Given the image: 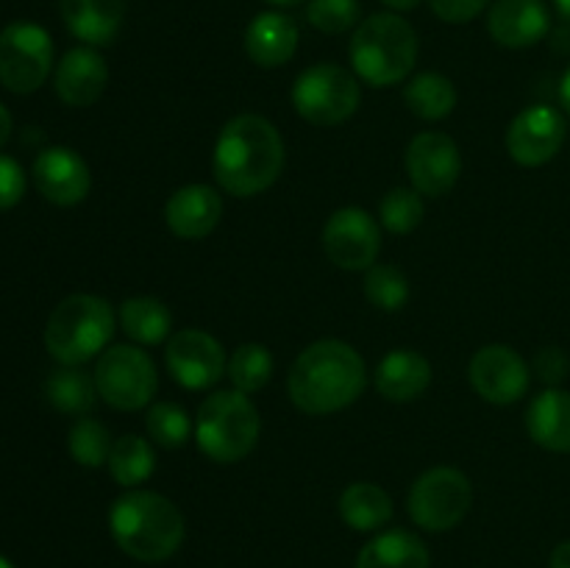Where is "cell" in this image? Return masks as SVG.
Masks as SVG:
<instances>
[{
  "mask_svg": "<svg viewBox=\"0 0 570 568\" xmlns=\"http://www.w3.org/2000/svg\"><path fill=\"white\" fill-rule=\"evenodd\" d=\"M549 568H570V540H562V543L551 551Z\"/></svg>",
  "mask_w": 570,
  "mask_h": 568,
  "instance_id": "obj_39",
  "label": "cell"
},
{
  "mask_svg": "<svg viewBox=\"0 0 570 568\" xmlns=\"http://www.w3.org/2000/svg\"><path fill=\"white\" fill-rule=\"evenodd\" d=\"M351 67L360 81L384 89L404 81L417 61V33L399 11H382L354 28Z\"/></svg>",
  "mask_w": 570,
  "mask_h": 568,
  "instance_id": "obj_4",
  "label": "cell"
},
{
  "mask_svg": "<svg viewBox=\"0 0 570 568\" xmlns=\"http://www.w3.org/2000/svg\"><path fill=\"white\" fill-rule=\"evenodd\" d=\"M551 28L549 6L543 0H499L490 6L488 31L501 48H532Z\"/></svg>",
  "mask_w": 570,
  "mask_h": 568,
  "instance_id": "obj_17",
  "label": "cell"
},
{
  "mask_svg": "<svg viewBox=\"0 0 570 568\" xmlns=\"http://www.w3.org/2000/svg\"><path fill=\"white\" fill-rule=\"evenodd\" d=\"M360 0H309L306 20L321 33H345L360 26Z\"/></svg>",
  "mask_w": 570,
  "mask_h": 568,
  "instance_id": "obj_35",
  "label": "cell"
},
{
  "mask_svg": "<svg viewBox=\"0 0 570 568\" xmlns=\"http://www.w3.org/2000/svg\"><path fill=\"white\" fill-rule=\"evenodd\" d=\"M145 429H148V438L161 449H181L193 438V421H189L187 410L173 401L150 404L148 415H145Z\"/></svg>",
  "mask_w": 570,
  "mask_h": 568,
  "instance_id": "obj_31",
  "label": "cell"
},
{
  "mask_svg": "<svg viewBox=\"0 0 570 568\" xmlns=\"http://www.w3.org/2000/svg\"><path fill=\"white\" fill-rule=\"evenodd\" d=\"M468 376H471L473 390L484 401L499 407L521 401L527 395L529 382H532L527 360L515 349L501 343L479 349L468 365Z\"/></svg>",
  "mask_w": 570,
  "mask_h": 568,
  "instance_id": "obj_14",
  "label": "cell"
},
{
  "mask_svg": "<svg viewBox=\"0 0 570 568\" xmlns=\"http://www.w3.org/2000/svg\"><path fill=\"white\" fill-rule=\"evenodd\" d=\"M165 362L170 376L187 390L215 388L226 373V351L220 340L204 329H181L167 340Z\"/></svg>",
  "mask_w": 570,
  "mask_h": 568,
  "instance_id": "obj_13",
  "label": "cell"
},
{
  "mask_svg": "<svg viewBox=\"0 0 570 568\" xmlns=\"http://www.w3.org/2000/svg\"><path fill=\"white\" fill-rule=\"evenodd\" d=\"M115 334V312L100 295H67L48 317L45 349L61 365H83L104 354Z\"/></svg>",
  "mask_w": 570,
  "mask_h": 568,
  "instance_id": "obj_5",
  "label": "cell"
},
{
  "mask_svg": "<svg viewBox=\"0 0 570 568\" xmlns=\"http://www.w3.org/2000/svg\"><path fill=\"white\" fill-rule=\"evenodd\" d=\"M298 26L293 17L282 14V11H262L245 28V53L256 67L265 70H276V67L287 65L298 50Z\"/></svg>",
  "mask_w": 570,
  "mask_h": 568,
  "instance_id": "obj_20",
  "label": "cell"
},
{
  "mask_svg": "<svg viewBox=\"0 0 570 568\" xmlns=\"http://www.w3.org/2000/svg\"><path fill=\"white\" fill-rule=\"evenodd\" d=\"M356 568H429V549L410 529H387L362 546Z\"/></svg>",
  "mask_w": 570,
  "mask_h": 568,
  "instance_id": "obj_24",
  "label": "cell"
},
{
  "mask_svg": "<svg viewBox=\"0 0 570 568\" xmlns=\"http://www.w3.org/2000/svg\"><path fill=\"white\" fill-rule=\"evenodd\" d=\"M53 70V39L37 22H11L0 31V84L14 95H31Z\"/></svg>",
  "mask_w": 570,
  "mask_h": 568,
  "instance_id": "obj_10",
  "label": "cell"
},
{
  "mask_svg": "<svg viewBox=\"0 0 570 568\" xmlns=\"http://www.w3.org/2000/svg\"><path fill=\"white\" fill-rule=\"evenodd\" d=\"M323 251L343 271H367L382 251L379 223L360 206L337 209L323 226Z\"/></svg>",
  "mask_w": 570,
  "mask_h": 568,
  "instance_id": "obj_11",
  "label": "cell"
},
{
  "mask_svg": "<svg viewBox=\"0 0 570 568\" xmlns=\"http://www.w3.org/2000/svg\"><path fill=\"white\" fill-rule=\"evenodd\" d=\"M109 473L120 488L134 490L137 484L148 482L156 471V454L150 440L139 438V434H122L115 440L109 454Z\"/></svg>",
  "mask_w": 570,
  "mask_h": 568,
  "instance_id": "obj_28",
  "label": "cell"
},
{
  "mask_svg": "<svg viewBox=\"0 0 570 568\" xmlns=\"http://www.w3.org/2000/svg\"><path fill=\"white\" fill-rule=\"evenodd\" d=\"M406 173L412 189L426 198H443L456 187L462 173V154L443 131H421L406 148Z\"/></svg>",
  "mask_w": 570,
  "mask_h": 568,
  "instance_id": "obj_12",
  "label": "cell"
},
{
  "mask_svg": "<svg viewBox=\"0 0 570 568\" xmlns=\"http://www.w3.org/2000/svg\"><path fill=\"white\" fill-rule=\"evenodd\" d=\"M11 128H14V120H11V111L6 109L3 104H0V148H3V145L9 143Z\"/></svg>",
  "mask_w": 570,
  "mask_h": 568,
  "instance_id": "obj_40",
  "label": "cell"
},
{
  "mask_svg": "<svg viewBox=\"0 0 570 568\" xmlns=\"http://www.w3.org/2000/svg\"><path fill=\"white\" fill-rule=\"evenodd\" d=\"M367 388L365 360L343 340H317L293 362L287 390L306 415H332L354 404Z\"/></svg>",
  "mask_w": 570,
  "mask_h": 568,
  "instance_id": "obj_2",
  "label": "cell"
},
{
  "mask_svg": "<svg viewBox=\"0 0 570 568\" xmlns=\"http://www.w3.org/2000/svg\"><path fill=\"white\" fill-rule=\"evenodd\" d=\"M384 6H390L393 11H412L421 6V0H382Z\"/></svg>",
  "mask_w": 570,
  "mask_h": 568,
  "instance_id": "obj_42",
  "label": "cell"
},
{
  "mask_svg": "<svg viewBox=\"0 0 570 568\" xmlns=\"http://www.w3.org/2000/svg\"><path fill=\"white\" fill-rule=\"evenodd\" d=\"M109 529L115 543L139 562H165L181 549L184 516L167 496L128 490L111 505Z\"/></svg>",
  "mask_w": 570,
  "mask_h": 568,
  "instance_id": "obj_3",
  "label": "cell"
},
{
  "mask_svg": "<svg viewBox=\"0 0 570 568\" xmlns=\"http://www.w3.org/2000/svg\"><path fill=\"white\" fill-rule=\"evenodd\" d=\"M0 568H14V566H11V562L6 560V557H0Z\"/></svg>",
  "mask_w": 570,
  "mask_h": 568,
  "instance_id": "obj_45",
  "label": "cell"
},
{
  "mask_svg": "<svg viewBox=\"0 0 570 568\" xmlns=\"http://www.w3.org/2000/svg\"><path fill=\"white\" fill-rule=\"evenodd\" d=\"M106 84H109V67L104 56L89 45L67 50L56 65L53 87L67 106H76V109L92 106L104 95Z\"/></svg>",
  "mask_w": 570,
  "mask_h": 568,
  "instance_id": "obj_18",
  "label": "cell"
},
{
  "mask_svg": "<svg viewBox=\"0 0 570 568\" xmlns=\"http://www.w3.org/2000/svg\"><path fill=\"white\" fill-rule=\"evenodd\" d=\"M432 384V365L412 349H395L376 365V390L387 401H415Z\"/></svg>",
  "mask_w": 570,
  "mask_h": 568,
  "instance_id": "obj_22",
  "label": "cell"
},
{
  "mask_svg": "<svg viewBox=\"0 0 570 568\" xmlns=\"http://www.w3.org/2000/svg\"><path fill=\"white\" fill-rule=\"evenodd\" d=\"M560 104L566 106V111L570 115V67L566 70V76L560 78Z\"/></svg>",
  "mask_w": 570,
  "mask_h": 568,
  "instance_id": "obj_41",
  "label": "cell"
},
{
  "mask_svg": "<svg viewBox=\"0 0 570 568\" xmlns=\"http://www.w3.org/2000/svg\"><path fill=\"white\" fill-rule=\"evenodd\" d=\"M223 217L220 193L209 184H187L176 189L165 206V221L176 237L204 239L217 228Z\"/></svg>",
  "mask_w": 570,
  "mask_h": 568,
  "instance_id": "obj_19",
  "label": "cell"
},
{
  "mask_svg": "<svg viewBox=\"0 0 570 568\" xmlns=\"http://www.w3.org/2000/svg\"><path fill=\"white\" fill-rule=\"evenodd\" d=\"M273 376V356L265 345L245 343L228 360V379L239 393H256Z\"/></svg>",
  "mask_w": 570,
  "mask_h": 568,
  "instance_id": "obj_30",
  "label": "cell"
},
{
  "mask_svg": "<svg viewBox=\"0 0 570 568\" xmlns=\"http://www.w3.org/2000/svg\"><path fill=\"white\" fill-rule=\"evenodd\" d=\"M120 326L134 343L156 345L170 337L173 315L159 298L150 295H137V298L122 301L120 306Z\"/></svg>",
  "mask_w": 570,
  "mask_h": 568,
  "instance_id": "obj_26",
  "label": "cell"
},
{
  "mask_svg": "<svg viewBox=\"0 0 570 568\" xmlns=\"http://www.w3.org/2000/svg\"><path fill=\"white\" fill-rule=\"evenodd\" d=\"M61 20L89 48L111 45L126 20V0H59Z\"/></svg>",
  "mask_w": 570,
  "mask_h": 568,
  "instance_id": "obj_21",
  "label": "cell"
},
{
  "mask_svg": "<svg viewBox=\"0 0 570 568\" xmlns=\"http://www.w3.org/2000/svg\"><path fill=\"white\" fill-rule=\"evenodd\" d=\"M379 221L390 234H412L423 221L421 193L410 187H393L379 204Z\"/></svg>",
  "mask_w": 570,
  "mask_h": 568,
  "instance_id": "obj_34",
  "label": "cell"
},
{
  "mask_svg": "<svg viewBox=\"0 0 570 568\" xmlns=\"http://www.w3.org/2000/svg\"><path fill=\"white\" fill-rule=\"evenodd\" d=\"M554 3H557V11H560L566 20H570V0H554Z\"/></svg>",
  "mask_w": 570,
  "mask_h": 568,
  "instance_id": "obj_43",
  "label": "cell"
},
{
  "mask_svg": "<svg viewBox=\"0 0 570 568\" xmlns=\"http://www.w3.org/2000/svg\"><path fill=\"white\" fill-rule=\"evenodd\" d=\"M340 516L356 532H376L393 518V499L373 482H354L340 496Z\"/></svg>",
  "mask_w": 570,
  "mask_h": 568,
  "instance_id": "obj_25",
  "label": "cell"
},
{
  "mask_svg": "<svg viewBox=\"0 0 570 568\" xmlns=\"http://www.w3.org/2000/svg\"><path fill=\"white\" fill-rule=\"evenodd\" d=\"M26 170L20 167V161L0 154V212L20 204L22 195H26Z\"/></svg>",
  "mask_w": 570,
  "mask_h": 568,
  "instance_id": "obj_36",
  "label": "cell"
},
{
  "mask_svg": "<svg viewBox=\"0 0 570 568\" xmlns=\"http://www.w3.org/2000/svg\"><path fill=\"white\" fill-rule=\"evenodd\" d=\"M67 445H70V454L78 466L100 468L109 462L115 440L109 438V429L100 421H95V418H78V421L72 423Z\"/></svg>",
  "mask_w": 570,
  "mask_h": 568,
  "instance_id": "obj_32",
  "label": "cell"
},
{
  "mask_svg": "<svg viewBox=\"0 0 570 568\" xmlns=\"http://www.w3.org/2000/svg\"><path fill=\"white\" fill-rule=\"evenodd\" d=\"M95 388L109 407L120 412L142 410L154 401L156 365L137 345H111L98 356L95 365Z\"/></svg>",
  "mask_w": 570,
  "mask_h": 568,
  "instance_id": "obj_9",
  "label": "cell"
},
{
  "mask_svg": "<svg viewBox=\"0 0 570 568\" xmlns=\"http://www.w3.org/2000/svg\"><path fill=\"white\" fill-rule=\"evenodd\" d=\"M262 421L259 410L248 393L239 390H217L206 395L198 407L195 440L209 460L232 466L248 457L259 440Z\"/></svg>",
  "mask_w": 570,
  "mask_h": 568,
  "instance_id": "obj_6",
  "label": "cell"
},
{
  "mask_svg": "<svg viewBox=\"0 0 570 568\" xmlns=\"http://www.w3.org/2000/svg\"><path fill=\"white\" fill-rule=\"evenodd\" d=\"M267 3H273V6H298V3H304V0H267Z\"/></svg>",
  "mask_w": 570,
  "mask_h": 568,
  "instance_id": "obj_44",
  "label": "cell"
},
{
  "mask_svg": "<svg viewBox=\"0 0 570 568\" xmlns=\"http://www.w3.org/2000/svg\"><path fill=\"white\" fill-rule=\"evenodd\" d=\"M527 432L540 449L570 454V393L546 388L527 410Z\"/></svg>",
  "mask_w": 570,
  "mask_h": 568,
  "instance_id": "obj_23",
  "label": "cell"
},
{
  "mask_svg": "<svg viewBox=\"0 0 570 568\" xmlns=\"http://www.w3.org/2000/svg\"><path fill=\"white\" fill-rule=\"evenodd\" d=\"M532 368H534V376H538L540 382L549 384V388H560L570 373V360L566 351L557 349V345H549V349L538 351Z\"/></svg>",
  "mask_w": 570,
  "mask_h": 568,
  "instance_id": "obj_37",
  "label": "cell"
},
{
  "mask_svg": "<svg viewBox=\"0 0 570 568\" xmlns=\"http://www.w3.org/2000/svg\"><path fill=\"white\" fill-rule=\"evenodd\" d=\"M365 298L382 312L404 310L406 301H410V278L395 265L367 267Z\"/></svg>",
  "mask_w": 570,
  "mask_h": 568,
  "instance_id": "obj_33",
  "label": "cell"
},
{
  "mask_svg": "<svg viewBox=\"0 0 570 568\" xmlns=\"http://www.w3.org/2000/svg\"><path fill=\"white\" fill-rule=\"evenodd\" d=\"M473 484L460 468L438 466L415 479L410 490V516L426 532H449L471 512Z\"/></svg>",
  "mask_w": 570,
  "mask_h": 568,
  "instance_id": "obj_8",
  "label": "cell"
},
{
  "mask_svg": "<svg viewBox=\"0 0 570 568\" xmlns=\"http://www.w3.org/2000/svg\"><path fill=\"white\" fill-rule=\"evenodd\" d=\"M360 78L345 67L321 61L295 78L293 106L312 126H340L360 109Z\"/></svg>",
  "mask_w": 570,
  "mask_h": 568,
  "instance_id": "obj_7",
  "label": "cell"
},
{
  "mask_svg": "<svg viewBox=\"0 0 570 568\" xmlns=\"http://www.w3.org/2000/svg\"><path fill=\"white\" fill-rule=\"evenodd\" d=\"M287 150L278 128L259 115H239L217 134L212 173L234 198H254L282 176Z\"/></svg>",
  "mask_w": 570,
  "mask_h": 568,
  "instance_id": "obj_1",
  "label": "cell"
},
{
  "mask_svg": "<svg viewBox=\"0 0 570 568\" xmlns=\"http://www.w3.org/2000/svg\"><path fill=\"white\" fill-rule=\"evenodd\" d=\"M45 395L59 412L87 415L98 399V388H95V376L83 373L78 365H61L45 379Z\"/></svg>",
  "mask_w": 570,
  "mask_h": 568,
  "instance_id": "obj_29",
  "label": "cell"
},
{
  "mask_svg": "<svg viewBox=\"0 0 570 568\" xmlns=\"http://www.w3.org/2000/svg\"><path fill=\"white\" fill-rule=\"evenodd\" d=\"M568 137V123L554 106L534 104L515 115L507 128V150L523 167H540L560 154Z\"/></svg>",
  "mask_w": 570,
  "mask_h": 568,
  "instance_id": "obj_15",
  "label": "cell"
},
{
  "mask_svg": "<svg viewBox=\"0 0 570 568\" xmlns=\"http://www.w3.org/2000/svg\"><path fill=\"white\" fill-rule=\"evenodd\" d=\"M490 0H429L434 17H440L443 22L451 26H462V22H471L488 9Z\"/></svg>",
  "mask_w": 570,
  "mask_h": 568,
  "instance_id": "obj_38",
  "label": "cell"
},
{
  "mask_svg": "<svg viewBox=\"0 0 570 568\" xmlns=\"http://www.w3.org/2000/svg\"><path fill=\"white\" fill-rule=\"evenodd\" d=\"M404 104L421 120L438 123L454 111L456 89L451 78L440 76V72H417L404 87Z\"/></svg>",
  "mask_w": 570,
  "mask_h": 568,
  "instance_id": "obj_27",
  "label": "cell"
},
{
  "mask_svg": "<svg viewBox=\"0 0 570 568\" xmlns=\"http://www.w3.org/2000/svg\"><path fill=\"white\" fill-rule=\"evenodd\" d=\"M33 184L45 200L56 206L81 204L92 187L89 165L65 145H50L33 159Z\"/></svg>",
  "mask_w": 570,
  "mask_h": 568,
  "instance_id": "obj_16",
  "label": "cell"
}]
</instances>
